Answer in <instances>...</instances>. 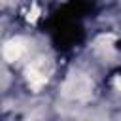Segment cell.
I'll list each match as a JSON object with an SVG mask.
<instances>
[{"label":"cell","instance_id":"6da1fadb","mask_svg":"<svg viewBox=\"0 0 121 121\" xmlns=\"http://www.w3.org/2000/svg\"><path fill=\"white\" fill-rule=\"evenodd\" d=\"M64 91H66V95H68V96H74V98L85 96V95L91 91V81H89L85 76L76 74V76H72V78L66 81Z\"/></svg>","mask_w":121,"mask_h":121},{"label":"cell","instance_id":"7a4b0ae2","mask_svg":"<svg viewBox=\"0 0 121 121\" xmlns=\"http://www.w3.org/2000/svg\"><path fill=\"white\" fill-rule=\"evenodd\" d=\"M25 51H26V45H25V40H21V38H13V40H9V42L4 45V49H2L4 59L9 60V62L21 59Z\"/></svg>","mask_w":121,"mask_h":121},{"label":"cell","instance_id":"3957f363","mask_svg":"<svg viewBox=\"0 0 121 121\" xmlns=\"http://www.w3.org/2000/svg\"><path fill=\"white\" fill-rule=\"evenodd\" d=\"M26 81L32 89H42L47 81V76H45V70L40 66V64H32L26 68Z\"/></svg>","mask_w":121,"mask_h":121},{"label":"cell","instance_id":"277c9868","mask_svg":"<svg viewBox=\"0 0 121 121\" xmlns=\"http://www.w3.org/2000/svg\"><path fill=\"white\" fill-rule=\"evenodd\" d=\"M115 87H117V89H121V78H117V79H115Z\"/></svg>","mask_w":121,"mask_h":121}]
</instances>
